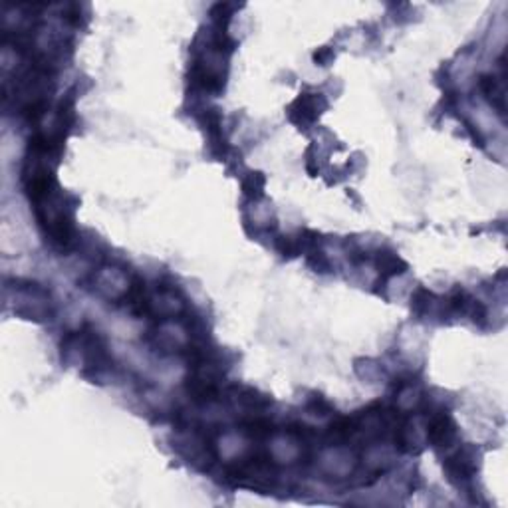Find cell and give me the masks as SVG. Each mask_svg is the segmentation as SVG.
<instances>
[{"label":"cell","mask_w":508,"mask_h":508,"mask_svg":"<svg viewBox=\"0 0 508 508\" xmlns=\"http://www.w3.org/2000/svg\"><path fill=\"white\" fill-rule=\"evenodd\" d=\"M443 469H445V473L449 476V481L455 483V485H464V483H469L476 473L475 449L464 447V449L455 451L451 457L445 459Z\"/></svg>","instance_id":"1"},{"label":"cell","mask_w":508,"mask_h":508,"mask_svg":"<svg viewBox=\"0 0 508 508\" xmlns=\"http://www.w3.org/2000/svg\"><path fill=\"white\" fill-rule=\"evenodd\" d=\"M457 437V425L449 413H437L427 423V439L435 449H451Z\"/></svg>","instance_id":"2"},{"label":"cell","mask_w":508,"mask_h":508,"mask_svg":"<svg viewBox=\"0 0 508 508\" xmlns=\"http://www.w3.org/2000/svg\"><path fill=\"white\" fill-rule=\"evenodd\" d=\"M326 100L322 98L320 94H302L298 100L294 101L290 106V120L298 125H306V123H312L318 120V115L322 113V110H326Z\"/></svg>","instance_id":"3"},{"label":"cell","mask_w":508,"mask_h":508,"mask_svg":"<svg viewBox=\"0 0 508 508\" xmlns=\"http://www.w3.org/2000/svg\"><path fill=\"white\" fill-rule=\"evenodd\" d=\"M481 91L485 94V98L500 113H504V86L502 82L495 76H483L481 77Z\"/></svg>","instance_id":"4"},{"label":"cell","mask_w":508,"mask_h":508,"mask_svg":"<svg viewBox=\"0 0 508 508\" xmlns=\"http://www.w3.org/2000/svg\"><path fill=\"white\" fill-rule=\"evenodd\" d=\"M377 268H379V272H383L386 277H398V274L407 270V265H405L395 253L383 250V253L377 254Z\"/></svg>","instance_id":"5"},{"label":"cell","mask_w":508,"mask_h":508,"mask_svg":"<svg viewBox=\"0 0 508 508\" xmlns=\"http://www.w3.org/2000/svg\"><path fill=\"white\" fill-rule=\"evenodd\" d=\"M266 179L262 173H248V177L243 181V191L250 199H260L265 195Z\"/></svg>","instance_id":"6"},{"label":"cell","mask_w":508,"mask_h":508,"mask_svg":"<svg viewBox=\"0 0 508 508\" xmlns=\"http://www.w3.org/2000/svg\"><path fill=\"white\" fill-rule=\"evenodd\" d=\"M314 58H316V62H318L320 66H326V62H328V60H331V58H334V54H331V50H328V48H322L320 52H316V56H314Z\"/></svg>","instance_id":"7"}]
</instances>
